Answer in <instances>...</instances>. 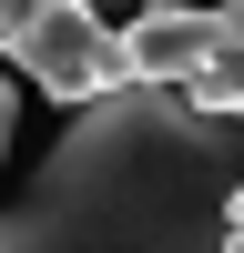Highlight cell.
Wrapping results in <instances>:
<instances>
[{
    "instance_id": "cell-1",
    "label": "cell",
    "mask_w": 244,
    "mask_h": 253,
    "mask_svg": "<svg viewBox=\"0 0 244 253\" xmlns=\"http://www.w3.org/2000/svg\"><path fill=\"white\" fill-rule=\"evenodd\" d=\"M244 132L183 91L112 81L71 101V132L0 213V253H234Z\"/></svg>"
},
{
    "instance_id": "cell-2",
    "label": "cell",
    "mask_w": 244,
    "mask_h": 253,
    "mask_svg": "<svg viewBox=\"0 0 244 253\" xmlns=\"http://www.w3.org/2000/svg\"><path fill=\"white\" fill-rule=\"evenodd\" d=\"M0 61L51 101H102L122 81V41L92 0H0Z\"/></svg>"
},
{
    "instance_id": "cell-3",
    "label": "cell",
    "mask_w": 244,
    "mask_h": 253,
    "mask_svg": "<svg viewBox=\"0 0 244 253\" xmlns=\"http://www.w3.org/2000/svg\"><path fill=\"white\" fill-rule=\"evenodd\" d=\"M112 41H122V81H153V91H183L214 51H244L234 10H214V0H142Z\"/></svg>"
},
{
    "instance_id": "cell-4",
    "label": "cell",
    "mask_w": 244,
    "mask_h": 253,
    "mask_svg": "<svg viewBox=\"0 0 244 253\" xmlns=\"http://www.w3.org/2000/svg\"><path fill=\"white\" fill-rule=\"evenodd\" d=\"M10 132H20V91H10V71H0V162H10Z\"/></svg>"
},
{
    "instance_id": "cell-5",
    "label": "cell",
    "mask_w": 244,
    "mask_h": 253,
    "mask_svg": "<svg viewBox=\"0 0 244 253\" xmlns=\"http://www.w3.org/2000/svg\"><path fill=\"white\" fill-rule=\"evenodd\" d=\"M92 10H102V0H92ZM112 10H142V0H112Z\"/></svg>"
}]
</instances>
